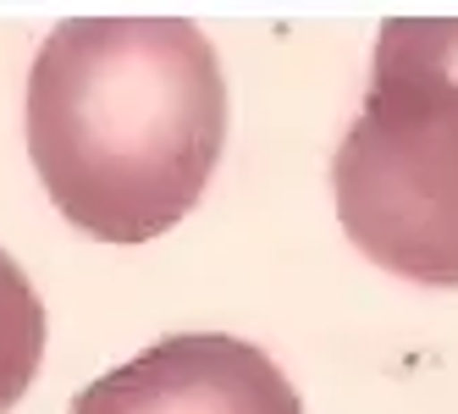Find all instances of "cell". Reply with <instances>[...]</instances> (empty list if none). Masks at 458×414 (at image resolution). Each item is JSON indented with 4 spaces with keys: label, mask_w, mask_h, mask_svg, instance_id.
Listing matches in <instances>:
<instances>
[{
    "label": "cell",
    "mask_w": 458,
    "mask_h": 414,
    "mask_svg": "<svg viewBox=\"0 0 458 414\" xmlns=\"http://www.w3.org/2000/svg\"><path fill=\"white\" fill-rule=\"evenodd\" d=\"M226 144V78L182 17H78L28 72V155L55 210L149 243L199 205Z\"/></svg>",
    "instance_id": "obj_1"
},
{
    "label": "cell",
    "mask_w": 458,
    "mask_h": 414,
    "mask_svg": "<svg viewBox=\"0 0 458 414\" xmlns=\"http://www.w3.org/2000/svg\"><path fill=\"white\" fill-rule=\"evenodd\" d=\"M343 232L392 276L458 288V17H392L337 144Z\"/></svg>",
    "instance_id": "obj_2"
},
{
    "label": "cell",
    "mask_w": 458,
    "mask_h": 414,
    "mask_svg": "<svg viewBox=\"0 0 458 414\" xmlns=\"http://www.w3.org/2000/svg\"><path fill=\"white\" fill-rule=\"evenodd\" d=\"M67 414H304L282 365L243 337L193 332L89 381Z\"/></svg>",
    "instance_id": "obj_3"
},
{
    "label": "cell",
    "mask_w": 458,
    "mask_h": 414,
    "mask_svg": "<svg viewBox=\"0 0 458 414\" xmlns=\"http://www.w3.org/2000/svg\"><path fill=\"white\" fill-rule=\"evenodd\" d=\"M39 354H45V304L28 271L0 249V414L28 393Z\"/></svg>",
    "instance_id": "obj_4"
}]
</instances>
